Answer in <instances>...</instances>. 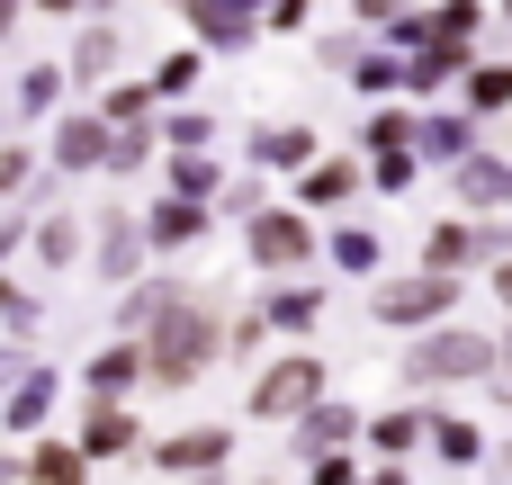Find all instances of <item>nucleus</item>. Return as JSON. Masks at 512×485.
Here are the masks:
<instances>
[{"instance_id":"nucleus-1","label":"nucleus","mask_w":512,"mask_h":485,"mask_svg":"<svg viewBox=\"0 0 512 485\" xmlns=\"http://www.w3.org/2000/svg\"><path fill=\"white\" fill-rule=\"evenodd\" d=\"M207 360H216V315H207L198 297H171V306L153 315V342H144V378H153V387H189Z\"/></svg>"},{"instance_id":"nucleus-2","label":"nucleus","mask_w":512,"mask_h":485,"mask_svg":"<svg viewBox=\"0 0 512 485\" xmlns=\"http://www.w3.org/2000/svg\"><path fill=\"white\" fill-rule=\"evenodd\" d=\"M54 396H63V378L54 369H18L9 387H0V432H45V414H54Z\"/></svg>"},{"instance_id":"nucleus-3","label":"nucleus","mask_w":512,"mask_h":485,"mask_svg":"<svg viewBox=\"0 0 512 485\" xmlns=\"http://www.w3.org/2000/svg\"><path fill=\"white\" fill-rule=\"evenodd\" d=\"M225 450H234V441L207 423V432H171V441H153V468H162V477H207V468H225Z\"/></svg>"},{"instance_id":"nucleus-4","label":"nucleus","mask_w":512,"mask_h":485,"mask_svg":"<svg viewBox=\"0 0 512 485\" xmlns=\"http://www.w3.org/2000/svg\"><path fill=\"white\" fill-rule=\"evenodd\" d=\"M18 485H90V459H81L72 441H36V450L18 459Z\"/></svg>"},{"instance_id":"nucleus-5","label":"nucleus","mask_w":512,"mask_h":485,"mask_svg":"<svg viewBox=\"0 0 512 485\" xmlns=\"http://www.w3.org/2000/svg\"><path fill=\"white\" fill-rule=\"evenodd\" d=\"M135 378H144V351H135V342H108V351H99V360L81 369V387H90L99 405H117V396H126Z\"/></svg>"},{"instance_id":"nucleus-6","label":"nucleus","mask_w":512,"mask_h":485,"mask_svg":"<svg viewBox=\"0 0 512 485\" xmlns=\"http://www.w3.org/2000/svg\"><path fill=\"white\" fill-rule=\"evenodd\" d=\"M72 450H81V459H126V450H135V414H126V405H90V423H81Z\"/></svg>"},{"instance_id":"nucleus-7","label":"nucleus","mask_w":512,"mask_h":485,"mask_svg":"<svg viewBox=\"0 0 512 485\" xmlns=\"http://www.w3.org/2000/svg\"><path fill=\"white\" fill-rule=\"evenodd\" d=\"M306 396H315V360H288V369H270L252 387V414H297Z\"/></svg>"},{"instance_id":"nucleus-8","label":"nucleus","mask_w":512,"mask_h":485,"mask_svg":"<svg viewBox=\"0 0 512 485\" xmlns=\"http://www.w3.org/2000/svg\"><path fill=\"white\" fill-rule=\"evenodd\" d=\"M468 369H486V342L468 333H441V342H423V360H414V378H468Z\"/></svg>"},{"instance_id":"nucleus-9","label":"nucleus","mask_w":512,"mask_h":485,"mask_svg":"<svg viewBox=\"0 0 512 485\" xmlns=\"http://www.w3.org/2000/svg\"><path fill=\"white\" fill-rule=\"evenodd\" d=\"M99 153H108V126H99V117H63V126H54V162H63V171H90Z\"/></svg>"},{"instance_id":"nucleus-10","label":"nucleus","mask_w":512,"mask_h":485,"mask_svg":"<svg viewBox=\"0 0 512 485\" xmlns=\"http://www.w3.org/2000/svg\"><path fill=\"white\" fill-rule=\"evenodd\" d=\"M27 234H36V261L45 270H72V252H81V225L72 216H27Z\"/></svg>"},{"instance_id":"nucleus-11","label":"nucleus","mask_w":512,"mask_h":485,"mask_svg":"<svg viewBox=\"0 0 512 485\" xmlns=\"http://www.w3.org/2000/svg\"><path fill=\"white\" fill-rule=\"evenodd\" d=\"M54 99H63V63H27L18 72V117H45Z\"/></svg>"},{"instance_id":"nucleus-12","label":"nucleus","mask_w":512,"mask_h":485,"mask_svg":"<svg viewBox=\"0 0 512 485\" xmlns=\"http://www.w3.org/2000/svg\"><path fill=\"white\" fill-rule=\"evenodd\" d=\"M333 441H351V414H342V405H315V414H306V432H297V450H306V459H324Z\"/></svg>"},{"instance_id":"nucleus-13","label":"nucleus","mask_w":512,"mask_h":485,"mask_svg":"<svg viewBox=\"0 0 512 485\" xmlns=\"http://www.w3.org/2000/svg\"><path fill=\"white\" fill-rule=\"evenodd\" d=\"M108 63H117V36H108V27H90V36L72 45V81H99Z\"/></svg>"},{"instance_id":"nucleus-14","label":"nucleus","mask_w":512,"mask_h":485,"mask_svg":"<svg viewBox=\"0 0 512 485\" xmlns=\"http://www.w3.org/2000/svg\"><path fill=\"white\" fill-rule=\"evenodd\" d=\"M99 270H108V279H126V270H135V225H126V216H108V243H99Z\"/></svg>"},{"instance_id":"nucleus-15","label":"nucleus","mask_w":512,"mask_h":485,"mask_svg":"<svg viewBox=\"0 0 512 485\" xmlns=\"http://www.w3.org/2000/svg\"><path fill=\"white\" fill-rule=\"evenodd\" d=\"M189 234H198V207H180V198H171V207L153 216V243H189Z\"/></svg>"},{"instance_id":"nucleus-16","label":"nucleus","mask_w":512,"mask_h":485,"mask_svg":"<svg viewBox=\"0 0 512 485\" xmlns=\"http://www.w3.org/2000/svg\"><path fill=\"white\" fill-rule=\"evenodd\" d=\"M0 324H9V333H36V297L9 288V279H0Z\"/></svg>"},{"instance_id":"nucleus-17","label":"nucleus","mask_w":512,"mask_h":485,"mask_svg":"<svg viewBox=\"0 0 512 485\" xmlns=\"http://www.w3.org/2000/svg\"><path fill=\"white\" fill-rule=\"evenodd\" d=\"M432 432H441V450H450V459H477V432H468V423H432Z\"/></svg>"},{"instance_id":"nucleus-18","label":"nucleus","mask_w":512,"mask_h":485,"mask_svg":"<svg viewBox=\"0 0 512 485\" xmlns=\"http://www.w3.org/2000/svg\"><path fill=\"white\" fill-rule=\"evenodd\" d=\"M18 243H27V207H0V261H9Z\"/></svg>"},{"instance_id":"nucleus-19","label":"nucleus","mask_w":512,"mask_h":485,"mask_svg":"<svg viewBox=\"0 0 512 485\" xmlns=\"http://www.w3.org/2000/svg\"><path fill=\"white\" fill-rule=\"evenodd\" d=\"M0 189H27V153H9V144H0Z\"/></svg>"},{"instance_id":"nucleus-20","label":"nucleus","mask_w":512,"mask_h":485,"mask_svg":"<svg viewBox=\"0 0 512 485\" xmlns=\"http://www.w3.org/2000/svg\"><path fill=\"white\" fill-rule=\"evenodd\" d=\"M18 369H27V351H18V342H0V387H9Z\"/></svg>"},{"instance_id":"nucleus-21","label":"nucleus","mask_w":512,"mask_h":485,"mask_svg":"<svg viewBox=\"0 0 512 485\" xmlns=\"http://www.w3.org/2000/svg\"><path fill=\"white\" fill-rule=\"evenodd\" d=\"M9 27H18V0H0V36H9Z\"/></svg>"},{"instance_id":"nucleus-22","label":"nucleus","mask_w":512,"mask_h":485,"mask_svg":"<svg viewBox=\"0 0 512 485\" xmlns=\"http://www.w3.org/2000/svg\"><path fill=\"white\" fill-rule=\"evenodd\" d=\"M0 485H18V459H9V450H0Z\"/></svg>"},{"instance_id":"nucleus-23","label":"nucleus","mask_w":512,"mask_h":485,"mask_svg":"<svg viewBox=\"0 0 512 485\" xmlns=\"http://www.w3.org/2000/svg\"><path fill=\"white\" fill-rule=\"evenodd\" d=\"M171 485H216V468H207V477H171Z\"/></svg>"},{"instance_id":"nucleus-24","label":"nucleus","mask_w":512,"mask_h":485,"mask_svg":"<svg viewBox=\"0 0 512 485\" xmlns=\"http://www.w3.org/2000/svg\"><path fill=\"white\" fill-rule=\"evenodd\" d=\"M36 9H81V0H36Z\"/></svg>"}]
</instances>
